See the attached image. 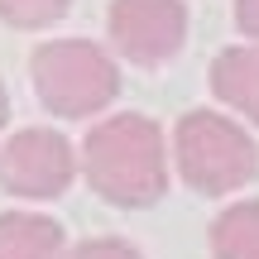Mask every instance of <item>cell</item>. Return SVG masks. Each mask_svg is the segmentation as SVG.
I'll return each instance as SVG.
<instances>
[{
  "label": "cell",
  "instance_id": "1",
  "mask_svg": "<svg viewBox=\"0 0 259 259\" xmlns=\"http://www.w3.org/2000/svg\"><path fill=\"white\" fill-rule=\"evenodd\" d=\"M82 173L111 206H154L168 192V144L149 115H106L82 144Z\"/></svg>",
  "mask_w": 259,
  "mask_h": 259
},
{
  "label": "cell",
  "instance_id": "2",
  "mask_svg": "<svg viewBox=\"0 0 259 259\" xmlns=\"http://www.w3.org/2000/svg\"><path fill=\"white\" fill-rule=\"evenodd\" d=\"M34 92L63 120H87L120 96L115 58L92 38H48L34 48Z\"/></svg>",
  "mask_w": 259,
  "mask_h": 259
},
{
  "label": "cell",
  "instance_id": "3",
  "mask_svg": "<svg viewBox=\"0 0 259 259\" xmlns=\"http://www.w3.org/2000/svg\"><path fill=\"white\" fill-rule=\"evenodd\" d=\"M173 158L187 187L202 197H221L235 187L254 183L259 173V149L231 115L221 111H187L173 130Z\"/></svg>",
  "mask_w": 259,
  "mask_h": 259
},
{
  "label": "cell",
  "instance_id": "4",
  "mask_svg": "<svg viewBox=\"0 0 259 259\" xmlns=\"http://www.w3.org/2000/svg\"><path fill=\"white\" fill-rule=\"evenodd\" d=\"M77 178V149L58 130H19L0 144V187L24 202H53Z\"/></svg>",
  "mask_w": 259,
  "mask_h": 259
},
{
  "label": "cell",
  "instance_id": "5",
  "mask_svg": "<svg viewBox=\"0 0 259 259\" xmlns=\"http://www.w3.org/2000/svg\"><path fill=\"white\" fill-rule=\"evenodd\" d=\"M106 29L120 58L139 67H163L187 38V5L183 0H111Z\"/></svg>",
  "mask_w": 259,
  "mask_h": 259
},
{
  "label": "cell",
  "instance_id": "6",
  "mask_svg": "<svg viewBox=\"0 0 259 259\" xmlns=\"http://www.w3.org/2000/svg\"><path fill=\"white\" fill-rule=\"evenodd\" d=\"M211 92L216 101L259 125V44H235L211 58Z\"/></svg>",
  "mask_w": 259,
  "mask_h": 259
},
{
  "label": "cell",
  "instance_id": "7",
  "mask_svg": "<svg viewBox=\"0 0 259 259\" xmlns=\"http://www.w3.org/2000/svg\"><path fill=\"white\" fill-rule=\"evenodd\" d=\"M0 259H63V226L34 211H0Z\"/></svg>",
  "mask_w": 259,
  "mask_h": 259
},
{
  "label": "cell",
  "instance_id": "8",
  "mask_svg": "<svg viewBox=\"0 0 259 259\" xmlns=\"http://www.w3.org/2000/svg\"><path fill=\"white\" fill-rule=\"evenodd\" d=\"M211 254L216 259H259V197L226 206L211 221Z\"/></svg>",
  "mask_w": 259,
  "mask_h": 259
},
{
  "label": "cell",
  "instance_id": "9",
  "mask_svg": "<svg viewBox=\"0 0 259 259\" xmlns=\"http://www.w3.org/2000/svg\"><path fill=\"white\" fill-rule=\"evenodd\" d=\"M72 10V0H0V19L10 29H48Z\"/></svg>",
  "mask_w": 259,
  "mask_h": 259
},
{
  "label": "cell",
  "instance_id": "10",
  "mask_svg": "<svg viewBox=\"0 0 259 259\" xmlns=\"http://www.w3.org/2000/svg\"><path fill=\"white\" fill-rule=\"evenodd\" d=\"M63 259H144L130 240H115V235H101V240H82L77 250H67Z\"/></svg>",
  "mask_w": 259,
  "mask_h": 259
},
{
  "label": "cell",
  "instance_id": "11",
  "mask_svg": "<svg viewBox=\"0 0 259 259\" xmlns=\"http://www.w3.org/2000/svg\"><path fill=\"white\" fill-rule=\"evenodd\" d=\"M235 24L250 34V44H259V0H235Z\"/></svg>",
  "mask_w": 259,
  "mask_h": 259
},
{
  "label": "cell",
  "instance_id": "12",
  "mask_svg": "<svg viewBox=\"0 0 259 259\" xmlns=\"http://www.w3.org/2000/svg\"><path fill=\"white\" fill-rule=\"evenodd\" d=\"M5 120H10V96H5V87H0V130H5Z\"/></svg>",
  "mask_w": 259,
  "mask_h": 259
}]
</instances>
